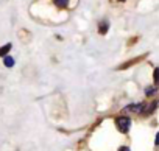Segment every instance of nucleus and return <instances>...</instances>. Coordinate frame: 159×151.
<instances>
[{"label": "nucleus", "mask_w": 159, "mask_h": 151, "mask_svg": "<svg viewBox=\"0 0 159 151\" xmlns=\"http://www.w3.org/2000/svg\"><path fill=\"white\" fill-rule=\"evenodd\" d=\"M116 126L117 129L122 132V134H126L131 128V118L129 117H125V115H120L116 118Z\"/></svg>", "instance_id": "1"}, {"label": "nucleus", "mask_w": 159, "mask_h": 151, "mask_svg": "<svg viewBox=\"0 0 159 151\" xmlns=\"http://www.w3.org/2000/svg\"><path fill=\"white\" fill-rule=\"evenodd\" d=\"M143 106H145V103H133V104H128V106L123 109V112H134V114H142V111H143Z\"/></svg>", "instance_id": "2"}, {"label": "nucleus", "mask_w": 159, "mask_h": 151, "mask_svg": "<svg viewBox=\"0 0 159 151\" xmlns=\"http://www.w3.org/2000/svg\"><path fill=\"white\" fill-rule=\"evenodd\" d=\"M157 106H159V101H151V103H145L142 114H143V115H150V114H153V112L156 111V108H157Z\"/></svg>", "instance_id": "3"}, {"label": "nucleus", "mask_w": 159, "mask_h": 151, "mask_svg": "<svg viewBox=\"0 0 159 151\" xmlns=\"http://www.w3.org/2000/svg\"><path fill=\"white\" fill-rule=\"evenodd\" d=\"M108 31H109V22L108 20H100L98 22V33L102 36H105V34H108Z\"/></svg>", "instance_id": "4"}, {"label": "nucleus", "mask_w": 159, "mask_h": 151, "mask_svg": "<svg viewBox=\"0 0 159 151\" xmlns=\"http://www.w3.org/2000/svg\"><path fill=\"white\" fill-rule=\"evenodd\" d=\"M11 48H13V44H11V42L2 45V47H0V58H5V56L11 51Z\"/></svg>", "instance_id": "5"}, {"label": "nucleus", "mask_w": 159, "mask_h": 151, "mask_svg": "<svg viewBox=\"0 0 159 151\" xmlns=\"http://www.w3.org/2000/svg\"><path fill=\"white\" fill-rule=\"evenodd\" d=\"M69 2H70V0H53L55 7H56V8H59V10L67 8V7H69Z\"/></svg>", "instance_id": "6"}, {"label": "nucleus", "mask_w": 159, "mask_h": 151, "mask_svg": "<svg viewBox=\"0 0 159 151\" xmlns=\"http://www.w3.org/2000/svg\"><path fill=\"white\" fill-rule=\"evenodd\" d=\"M3 64H5V67H8V69H11V67H14V64H16V61H14V58H13V56H10V55H7V56L3 58Z\"/></svg>", "instance_id": "7"}, {"label": "nucleus", "mask_w": 159, "mask_h": 151, "mask_svg": "<svg viewBox=\"0 0 159 151\" xmlns=\"http://www.w3.org/2000/svg\"><path fill=\"white\" fill-rule=\"evenodd\" d=\"M156 92H157V86H148V87H145V95L147 97H151Z\"/></svg>", "instance_id": "8"}, {"label": "nucleus", "mask_w": 159, "mask_h": 151, "mask_svg": "<svg viewBox=\"0 0 159 151\" xmlns=\"http://www.w3.org/2000/svg\"><path fill=\"white\" fill-rule=\"evenodd\" d=\"M142 58H143V56H140V58H136V59H133V61H128V62H125L123 65H120V67H119V70H122V69H128L131 64H136V62H139Z\"/></svg>", "instance_id": "9"}, {"label": "nucleus", "mask_w": 159, "mask_h": 151, "mask_svg": "<svg viewBox=\"0 0 159 151\" xmlns=\"http://www.w3.org/2000/svg\"><path fill=\"white\" fill-rule=\"evenodd\" d=\"M153 81H154V86H159V67L153 70Z\"/></svg>", "instance_id": "10"}, {"label": "nucleus", "mask_w": 159, "mask_h": 151, "mask_svg": "<svg viewBox=\"0 0 159 151\" xmlns=\"http://www.w3.org/2000/svg\"><path fill=\"white\" fill-rule=\"evenodd\" d=\"M119 151H131V149H129L128 146H120V148H119Z\"/></svg>", "instance_id": "11"}, {"label": "nucleus", "mask_w": 159, "mask_h": 151, "mask_svg": "<svg viewBox=\"0 0 159 151\" xmlns=\"http://www.w3.org/2000/svg\"><path fill=\"white\" fill-rule=\"evenodd\" d=\"M154 143H156V145H159V132L156 134V139H154Z\"/></svg>", "instance_id": "12"}]
</instances>
